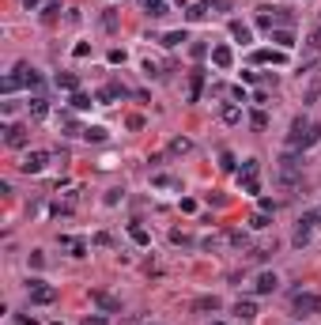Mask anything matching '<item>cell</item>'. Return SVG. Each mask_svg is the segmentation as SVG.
<instances>
[{
	"label": "cell",
	"mask_w": 321,
	"mask_h": 325,
	"mask_svg": "<svg viewBox=\"0 0 321 325\" xmlns=\"http://www.w3.org/2000/svg\"><path fill=\"white\" fill-rule=\"evenodd\" d=\"M144 72H148V76H163V72H159V64H155V61H144Z\"/></svg>",
	"instance_id": "d590c367"
},
{
	"label": "cell",
	"mask_w": 321,
	"mask_h": 325,
	"mask_svg": "<svg viewBox=\"0 0 321 325\" xmlns=\"http://www.w3.org/2000/svg\"><path fill=\"white\" fill-rule=\"evenodd\" d=\"M57 12H61V8H57V4H50V8L42 12V19H45V23H53V19H57Z\"/></svg>",
	"instance_id": "e575fe53"
},
{
	"label": "cell",
	"mask_w": 321,
	"mask_h": 325,
	"mask_svg": "<svg viewBox=\"0 0 321 325\" xmlns=\"http://www.w3.org/2000/svg\"><path fill=\"white\" fill-rule=\"evenodd\" d=\"M181 42H189V34H186V31H170L167 38H163V45H170V50H174V45H181Z\"/></svg>",
	"instance_id": "ffe728a7"
},
{
	"label": "cell",
	"mask_w": 321,
	"mask_h": 325,
	"mask_svg": "<svg viewBox=\"0 0 321 325\" xmlns=\"http://www.w3.org/2000/svg\"><path fill=\"white\" fill-rule=\"evenodd\" d=\"M317 140H321V129L314 125V121H303V118L291 121V132H287V148L291 151H306V148H314Z\"/></svg>",
	"instance_id": "6da1fadb"
},
{
	"label": "cell",
	"mask_w": 321,
	"mask_h": 325,
	"mask_svg": "<svg viewBox=\"0 0 321 325\" xmlns=\"http://www.w3.org/2000/svg\"><path fill=\"white\" fill-rule=\"evenodd\" d=\"M219 167H223V170H235V155H231V151H223V155H219Z\"/></svg>",
	"instance_id": "1f68e13d"
},
{
	"label": "cell",
	"mask_w": 321,
	"mask_h": 325,
	"mask_svg": "<svg viewBox=\"0 0 321 325\" xmlns=\"http://www.w3.org/2000/svg\"><path fill=\"white\" fill-rule=\"evenodd\" d=\"M272 42H276L280 50H291V45H295V34H291L287 27H276V31H272Z\"/></svg>",
	"instance_id": "30bf717a"
},
{
	"label": "cell",
	"mask_w": 321,
	"mask_h": 325,
	"mask_svg": "<svg viewBox=\"0 0 321 325\" xmlns=\"http://www.w3.org/2000/svg\"><path fill=\"white\" fill-rule=\"evenodd\" d=\"M72 106H76V110H87V106H91V95L76 91V95H72Z\"/></svg>",
	"instance_id": "f1b7e54d"
},
{
	"label": "cell",
	"mask_w": 321,
	"mask_h": 325,
	"mask_svg": "<svg viewBox=\"0 0 321 325\" xmlns=\"http://www.w3.org/2000/svg\"><path fill=\"white\" fill-rule=\"evenodd\" d=\"M242 185H246V193H261V181L257 178H242Z\"/></svg>",
	"instance_id": "d6a6232c"
},
{
	"label": "cell",
	"mask_w": 321,
	"mask_h": 325,
	"mask_svg": "<svg viewBox=\"0 0 321 325\" xmlns=\"http://www.w3.org/2000/svg\"><path fill=\"white\" fill-rule=\"evenodd\" d=\"M57 87H64V91H76V87H80V80H76L72 72H61V76H57Z\"/></svg>",
	"instance_id": "e0dca14e"
},
{
	"label": "cell",
	"mask_w": 321,
	"mask_h": 325,
	"mask_svg": "<svg viewBox=\"0 0 321 325\" xmlns=\"http://www.w3.org/2000/svg\"><path fill=\"white\" fill-rule=\"evenodd\" d=\"M45 113H50V106H45V99H31V118H45Z\"/></svg>",
	"instance_id": "7402d4cb"
},
{
	"label": "cell",
	"mask_w": 321,
	"mask_h": 325,
	"mask_svg": "<svg viewBox=\"0 0 321 325\" xmlns=\"http://www.w3.org/2000/svg\"><path fill=\"white\" fill-rule=\"evenodd\" d=\"M254 61H257V64H265V61H272V64H284V61H287V53H272V50H257V53H254Z\"/></svg>",
	"instance_id": "7c38bea8"
},
{
	"label": "cell",
	"mask_w": 321,
	"mask_h": 325,
	"mask_svg": "<svg viewBox=\"0 0 321 325\" xmlns=\"http://www.w3.org/2000/svg\"><path fill=\"white\" fill-rule=\"evenodd\" d=\"M321 310V299H317V295H303V291H299L295 295V314H299V318H310V314H317Z\"/></svg>",
	"instance_id": "5b68a950"
},
{
	"label": "cell",
	"mask_w": 321,
	"mask_h": 325,
	"mask_svg": "<svg viewBox=\"0 0 321 325\" xmlns=\"http://www.w3.org/2000/svg\"><path fill=\"white\" fill-rule=\"evenodd\" d=\"M317 219H321V216H317Z\"/></svg>",
	"instance_id": "ab89813d"
},
{
	"label": "cell",
	"mask_w": 321,
	"mask_h": 325,
	"mask_svg": "<svg viewBox=\"0 0 321 325\" xmlns=\"http://www.w3.org/2000/svg\"><path fill=\"white\" fill-rule=\"evenodd\" d=\"M249 125H254V129H268V113L265 110H254V113H249Z\"/></svg>",
	"instance_id": "cb8c5ba5"
},
{
	"label": "cell",
	"mask_w": 321,
	"mask_h": 325,
	"mask_svg": "<svg viewBox=\"0 0 321 325\" xmlns=\"http://www.w3.org/2000/svg\"><path fill=\"white\" fill-rule=\"evenodd\" d=\"M129 238H132V242H136V246H151V235H148V231H144V227H136V223L129 227Z\"/></svg>",
	"instance_id": "4fadbf2b"
},
{
	"label": "cell",
	"mask_w": 321,
	"mask_h": 325,
	"mask_svg": "<svg viewBox=\"0 0 321 325\" xmlns=\"http://www.w3.org/2000/svg\"><path fill=\"white\" fill-rule=\"evenodd\" d=\"M276 284H280L276 272H261L257 280H254V291H257V295H272V291H276Z\"/></svg>",
	"instance_id": "52a82bcc"
},
{
	"label": "cell",
	"mask_w": 321,
	"mask_h": 325,
	"mask_svg": "<svg viewBox=\"0 0 321 325\" xmlns=\"http://www.w3.org/2000/svg\"><path fill=\"white\" fill-rule=\"evenodd\" d=\"M212 64H216V68H231V64H235L231 45H216V50H212Z\"/></svg>",
	"instance_id": "ba28073f"
},
{
	"label": "cell",
	"mask_w": 321,
	"mask_h": 325,
	"mask_svg": "<svg viewBox=\"0 0 321 325\" xmlns=\"http://www.w3.org/2000/svg\"><path fill=\"white\" fill-rule=\"evenodd\" d=\"M45 163H50V151H27L23 163H19V170H23V174H42Z\"/></svg>",
	"instance_id": "277c9868"
},
{
	"label": "cell",
	"mask_w": 321,
	"mask_h": 325,
	"mask_svg": "<svg viewBox=\"0 0 321 325\" xmlns=\"http://www.w3.org/2000/svg\"><path fill=\"white\" fill-rule=\"evenodd\" d=\"M317 99H321V76H317L314 83H310V91L303 95V102H306V106H310V102H317Z\"/></svg>",
	"instance_id": "603a6c76"
},
{
	"label": "cell",
	"mask_w": 321,
	"mask_h": 325,
	"mask_svg": "<svg viewBox=\"0 0 321 325\" xmlns=\"http://www.w3.org/2000/svg\"><path fill=\"white\" fill-rule=\"evenodd\" d=\"M208 8H212V4H193V8H189V19H193V23L204 19V15H208Z\"/></svg>",
	"instance_id": "f546056e"
},
{
	"label": "cell",
	"mask_w": 321,
	"mask_h": 325,
	"mask_svg": "<svg viewBox=\"0 0 321 325\" xmlns=\"http://www.w3.org/2000/svg\"><path fill=\"white\" fill-rule=\"evenodd\" d=\"M257 170H261L257 159H246V163H242V178H257Z\"/></svg>",
	"instance_id": "4316f807"
},
{
	"label": "cell",
	"mask_w": 321,
	"mask_h": 325,
	"mask_svg": "<svg viewBox=\"0 0 321 325\" xmlns=\"http://www.w3.org/2000/svg\"><path fill=\"white\" fill-rule=\"evenodd\" d=\"M125 61V50H110V64H121Z\"/></svg>",
	"instance_id": "8d00e7d4"
},
{
	"label": "cell",
	"mask_w": 321,
	"mask_h": 325,
	"mask_svg": "<svg viewBox=\"0 0 321 325\" xmlns=\"http://www.w3.org/2000/svg\"><path fill=\"white\" fill-rule=\"evenodd\" d=\"M121 95H125V87H121V83H110V87H106V91L99 95V99H102V102H110V99H121Z\"/></svg>",
	"instance_id": "484cf974"
},
{
	"label": "cell",
	"mask_w": 321,
	"mask_h": 325,
	"mask_svg": "<svg viewBox=\"0 0 321 325\" xmlns=\"http://www.w3.org/2000/svg\"><path fill=\"white\" fill-rule=\"evenodd\" d=\"M83 325H106V318H83Z\"/></svg>",
	"instance_id": "f35d334b"
},
{
	"label": "cell",
	"mask_w": 321,
	"mask_h": 325,
	"mask_svg": "<svg viewBox=\"0 0 321 325\" xmlns=\"http://www.w3.org/2000/svg\"><path fill=\"white\" fill-rule=\"evenodd\" d=\"M95 303H99V307H106V310H118V303L106 299V295H95Z\"/></svg>",
	"instance_id": "836d02e7"
},
{
	"label": "cell",
	"mask_w": 321,
	"mask_h": 325,
	"mask_svg": "<svg viewBox=\"0 0 321 325\" xmlns=\"http://www.w3.org/2000/svg\"><path fill=\"white\" fill-rule=\"evenodd\" d=\"M193 310H219V299H216V295H204V299L193 303Z\"/></svg>",
	"instance_id": "ac0fdd59"
},
{
	"label": "cell",
	"mask_w": 321,
	"mask_h": 325,
	"mask_svg": "<svg viewBox=\"0 0 321 325\" xmlns=\"http://www.w3.org/2000/svg\"><path fill=\"white\" fill-rule=\"evenodd\" d=\"M249 227H257V231H265V227H268V212H257L254 219H249Z\"/></svg>",
	"instance_id": "4dcf8cb0"
},
{
	"label": "cell",
	"mask_w": 321,
	"mask_h": 325,
	"mask_svg": "<svg viewBox=\"0 0 321 325\" xmlns=\"http://www.w3.org/2000/svg\"><path fill=\"white\" fill-rule=\"evenodd\" d=\"M310 50H321V31H314V34H310Z\"/></svg>",
	"instance_id": "74e56055"
},
{
	"label": "cell",
	"mask_w": 321,
	"mask_h": 325,
	"mask_svg": "<svg viewBox=\"0 0 321 325\" xmlns=\"http://www.w3.org/2000/svg\"><path fill=\"white\" fill-rule=\"evenodd\" d=\"M83 136L91 140V144H102V140H106V129H102V125H87V129H83Z\"/></svg>",
	"instance_id": "9a60e30c"
},
{
	"label": "cell",
	"mask_w": 321,
	"mask_h": 325,
	"mask_svg": "<svg viewBox=\"0 0 321 325\" xmlns=\"http://www.w3.org/2000/svg\"><path fill=\"white\" fill-rule=\"evenodd\" d=\"M314 219H317V216H303V219H299V227H295V246H306V242H310V227H314Z\"/></svg>",
	"instance_id": "9c48e42d"
},
{
	"label": "cell",
	"mask_w": 321,
	"mask_h": 325,
	"mask_svg": "<svg viewBox=\"0 0 321 325\" xmlns=\"http://www.w3.org/2000/svg\"><path fill=\"white\" fill-rule=\"evenodd\" d=\"M144 8H148V15H167V0H144Z\"/></svg>",
	"instance_id": "2e32d148"
},
{
	"label": "cell",
	"mask_w": 321,
	"mask_h": 325,
	"mask_svg": "<svg viewBox=\"0 0 321 325\" xmlns=\"http://www.w3.org/2000/svg\"><path fill=\"white\" fill-rule=\"evenodd\" d=\"M291 19H295V15H291L287 12V8H261V12H257V27H265V31H276V23H291Z\"/></svg>",
	"instance_id": "7a4b0ae2"
},
{
	"label": "cell",
	"mask_w": 321,
	"mask_h": 325,
	"mask_svg": "<svg viewBox=\"0 0 321 325\" xmlns=\"http://www.w3.org/2000/svg\"><path fill=\"white\" fill-rule=\"evenodd\" d=\"M189 148H193V140H186V136L170 140V151H174V155H181V151H189Z\"/></svg>",
	"instance_id": "83f0119b"
},
{
	"label": "cell",
	"mask_w": 321,
	"mask_h": 325,
	"mask_svg": "<svg viewBox=\"0 0 321 325\" xmlns=\"http://www.w3.org/2000/svg\"><path fill=\"white\" fill-rule=\"evenodd\" d=\"M27 140H31V129L27 125H8L4 129V144L8 148H27Z\"/></svg>",
	"instance_id": "8992f818"
},
{
	"label": "cell",
	"mask_w": 321,
	"mask_h": 325,
	"mask_svg": "<svg viewBox=\"0 0 321 325\" xmlns=\"http://www.w3.org/2000/svg\"><path fill=\"white\" fill-rule=\"evenodd\" d=\"M27 291H31V303H38V307H50L57 299V288H50V284H42V280H31Z\"/></svg>",
	"instance_id": "3957f363"
},
{
	"label": "cell",
	"mask_w": 321,
	"mask_h": 325,
	"mask_svg": "<svg viewBox=\"0 0 321 325\" xmlns=\"http://www.w3.org/2000/svg\"><path fill=\"white\" fill-rule=\"evenodd\" d=\"M235 314H238V318H257V307H254V303H238V307H235Z\"/></svg>",
	"instance_id": "d4e9b609"
},
{
	"label": "cell",
	"mask_w": 321,
	"mask_h": 325,
	"mask_svg": "<svg viewBox=\"0 0 321 325\" xmlns=\"http://www.w3.org/2000/svg\"><path fill=\"white\" fill-rule=\"evenodd\" d=\"M219 118L227 121V125H238V121H242V110H238V102H227V106L219 110Z\"/></svg>",
	"instance_id": "8fae6325"
},
{
	"label": "cell",
	"mask_w": 321,
	"mask_h": 325,
	"mask_svg": "<svg viewBox=\"0 0 321 325\" xmlns=\"http://www.w3.org/2000/svg\"><path fill=\"white\" fill-rule=\"evenodd\" d=\"M200 87H204V72L197 68V72H193V83H189V99H193V102L200 99Z\"/></svg>",
	"instance_id": "5bb4252c"
},
{
	"label": "cell",
	"mask_w": 321,
	"mask_h": 325,
	"mask_svg": "<svg viewBox=\"0 0 321 325\" xmlns=\"http://www.w3.org/2000/svg\"><path fill=\"white\" fill-rule=\"evenodd\" d=\"M231 34H235L238 42H249V38H254V34H249V27H246V23H238V19L231 23Z\"/></svg>",
	"instance_id": "d6986e66"
},
{
	"label": "cell",
	"mask_w": 321,
	"mask_h": 325,
	"mask_svg": "<svg viewBox=\"0 0 321 325\" xmlns=\"http://www.w3.org/2000/svg\"><path fill=\"white\" fill-rule=\"evenodd\" d=\"M151 181H155L159 189H178V185H181V181H178V178H170V174H155Z\"/></svg>",
	"instance_id": "44dd1931"
}]
</instances>
